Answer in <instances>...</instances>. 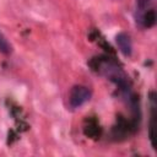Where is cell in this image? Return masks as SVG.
Here are the masks:
<instances>
[{"label": "cell", "instance_id": "2", "mask_svg": "<svg viewBox=\"0 0 157 157\" xmlns=\"http://www.w3.org/2000/svg\"><path fill=\"white\" fill-rule=\"evenodd\" d=\"M91 96H92V92L88 87L82 86V85H76L71 88V91L69 93V105L72 109L80 108L86 102L90 101Z\"/></svg>", "mask_w": 157, "mask_h": 157}, {"label": "cell", "instance_id": "4", "mask_svg": "<svg viewBox=\"0 0 157 157\" xmlns=\"http://www.w3.org/2000/svg\"><path fill=\"white\" fill-rule=\"evenodd\" d=\"M115 42H117V45L119 48V50L121 52L123 55L125 56H130L131 53H132V43H131V39H130V36L125 32H120L117 34L115 37Z\"/></svg>", "mask_w": 157, "mask_h": 157}, {"label": "cell", "instance_id": "5", "mask_svg": "<svg viewBox=\"0 0 157 157\" xmlns=\"http://www.w3.org/2000/svg\"><path fill=\"white\" fill-rule=\"evenodd\" d=\"M11 50H12L11 44L6 39V37L0 32V53H2V54H10Z\"/></svg>", "mask_w": 157, "mask_h": 157}, {"label": "cell", "instance_id": "3", "mask_svg": "<svg viewBox=\"0 0 157 157\" xmlns=\"http://www.w3.org/2000/svg\"><path fill=\"white\" fill-rule=\"evenodd\" d=\"M156 94L151 92L150 94V125H148V136L152 147L156 150Z\"/></svg>", "mask_w": 157, "mask_h": 157}, {"label": "cell", "instance_id": "1", "mask_svg": "<svg viewBox=\"0 0 157 157\" xmlns=\"http://www.w3.org/2000/svg\"><path fill=\"white\" fill-rule=\"evenodd\" d=\"M136 22L144 28L156 23L155 0H136Z\"/></svg>", "mask_w": 157, "mask_h": 157}]
</instances>
